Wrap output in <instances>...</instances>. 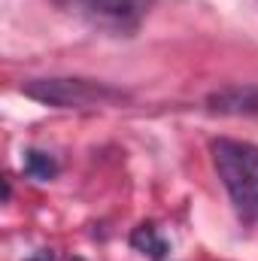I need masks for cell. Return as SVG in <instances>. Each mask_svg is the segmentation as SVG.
Segmentation results:
<instances>
[{
  "instance_id": "obj_3",
  "label": "cell",
  "mask_w": 258,
  "mask_h": 261,
  "mask_svg": "<svg viewBox=\"0 0 258 261\" xmlns=\"http://www.w3.org/2000/svg\"><path fill=\"white\" fill-rule=\"evenodd\" d=\"M67 6H73L76 12H82L88 21L110 28V31H134L140 24V18L152 9L155 0H61Z\"/></svg>"
},
{
  "instance_id": "obj_5",
  "label": "cell",
  "mask_w": 258,
  "mask_h": 261,
  "mask_svg": "<svg viewBox=\"0 0 258 261\" xmlns=\"http://www.w3.org/2000/svg\"><path fill=\"white\" fill-rule=\"evenodd\" d=\"M131 246L140 255H149V258H155V261H164L167 252H170V243L158 234V228L152 222H143V225H137L131 231Z\"/></svg>"
},
{
  "instance_id": "obj_4",
  "label": "cell",
  "mask_w": 258,
  "mask_h": 261,
  "mask_svg": "<svg viewBox=\"0 0 258 261\" xmlns=\"http://www.w3.org/2000/svg\"><path fill=\"white\" fill-rule=\"evenodd\" d=\"M210 116H258V85L255 82H237V85H225L207 94L203 100Z\"/></svg>"
},
{
  "instance_id": "obj_7",
  "label": "cell",
  "mask_w": 258,
  "mask_h": 261,
  "mask_svg": "<svg viewBox=\"0 0 258 261\" xmlns=\"http://www.w3.org/2000/svg\"><path fill=\"white\" fill-rule=\"evenodd\" d=\"M28 261H55V255H52V249H40L37 255H31Z\"/></svg>"
},
{
  "instance_id": "obj_6",
  "label": "cell",
  "mask_w": 258,
  "mask_h": 261,
  "mask_svg": "<svg viewBox=\"0 0 258 261\" xmlns=\"http://www.w3.org/2000/svg\"><path fill=\"white\" fill-rule=\"evenodd\" d=\"M21 170L28 179H37V182H49L58 176V158L46 149H24V161H21Z\"/></svg>"
},
{
  "instance_id": "obj_2",
  "label": "cell",
  "mask_w": 258,
  "mask_h": 261,
  "mask_svg": "<svg viewBox=\"0 0 258 261\" xmlns=\"http://www.w3.org/2000/svg\"><path fill=\"white\" fill-rule=\"evenodd\" d=\"M21 94L43 103V107H58V110H88V107H113L128 100V91L97 82V79H82V76H49V79H31L21 85Z\"/></svg>"
},
{
  "instance_id": "obj_1",
  "label": "cell",
  "mask_w": 258,
  "mask_h": 261,
  "mask_svg": "<svg viewBox=\"0 0 258 261\" xmlns=\"http://www.w3.org/2000/svg\"><path fill=\"white\" fill-rule=\"evenodd\" d=\"M213 167L240 219L258 222V146L219 137L210 143Z\"/></svg>"
}]
</instances>
